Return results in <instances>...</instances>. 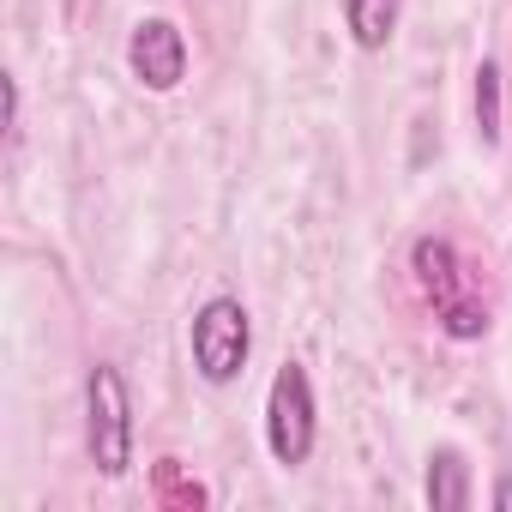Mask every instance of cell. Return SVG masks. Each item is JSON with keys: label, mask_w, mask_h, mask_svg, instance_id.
Here are the masks:
<instances>
[{"label": "cell", "mask_w": 512, "mask_h": 512, "mask_svg": "<svg viewBox=\"0 0 512 512\" xmlns=\"http://www.w3.org/2000/svg\"><path fill=\"white\" fill-rule=\"evenodd\" d=\"M410 272H416L422 296L434 302V320H440L446 338H464L470 344V338L488 332V308H482V296H476V284H470V272H464V260H458L452 241L422 235L410 247Z\"/></svg>", "instance_id": "6da1fadb"}, {"label": "cell", "mask_w": 512, "mask_h": 512, "mask_svg": "<svg viewBox=\"0 0 512 512\" xmlns=\"http://www.w3.org/2000/svg\"><path fill=\"white\" fill-rule=\"evenodd\" d=\"M85 446H91V464L109 482L127 476V464H133V404H127L121 368H109V362H97L91 380H85Z\"/></svg>", "instance_id": "7a4b0ae2"}, {"label": "cell", "mask_w": 512, "mask_h": 512, "mask_svg": "<svg viewBox=\"0 0 512 512\" xmlns=\"http://www.w3.org/2000/svg\"><path fill=\"white\" fill-rule=\"evenodd\" d=\"M247 350H253L247 308L235 296H211L193 314V368H199V380L205 386H229L247 368Z\"/></svg>", "instance_id": "3957f363"}, {"label": "cell", "mask_w": 512, "mask_h": 512, "mask_svg": "<svg viewBox=\"0 0 512 512\" xmlns=\"http://www.w3.org/2000/svg\"><path fill=\"white\" fill-rule=\"evenodd\" d=\"M266 446L284 470L308 464L314 452V386H308V368L302 362H284L278 380H272V398H266Z\"/></svg>", "instance_id": "277c9868"}, {"label": "cell", "mask_w": 512, "mask_h": 512, "mask_svg": "<svg viewBox=\"0 0 512 512\" xmlns=\"http://www.w3.org/2000/svg\"><path fill=\"white\" fill-rule=\"evenodd\" d=\"M127 67L145 91H175L187 79V37L169 19H139L127 43Z\"/></svg>", "instance_id": "5b68a950"}, {"label": "cell", "mask_w": 512, "mask_h": 512, "mask_svg": "<svg viewBox=\"0 0 512 512\" xmlns=\"http://www.w3.org/2000/svg\"><path fill=\"white\" fill-rule=\"evenodd\" d=\"M428 506L434 512H464L470 506V464H464V452L458 446H440L434 458H428Z\"/></svg>", "instance_id": "8992f818"}, {"label": "cell", "mask_w": 512, "mask_h": 512, "mask_svg": "<svg viewBox=\"0 0 512 512\" xmlns=\"http://www.w3.org/2000/svg\"><path fill=\"white\" fill-rule=\"evenodd\" d=\"M398 13L404 0H344V31L356 37V49H386L398 37Z\"/></svg>", "instance_id": "52a82bcc"}, {"label": "cell", "mask_w": 512, "mask_h": 512, "mask_svg": "<svg viewBox=\"0 0 512 512\" xmlns=\"http://www.w3.org/2000/svg\"><path fill=\"white\" fill-rule=\"evenodd\" d=\"M151 482H157V500L175 506V512H199V506L211 500V494L181 470V458H157V464H151Z\"/></svg>", "instance_id": "ba28073f"}, {"label": "cell", "mask_w": 512, "mask_h": 512, "mask_svg": "<svg viewBox=\"0 0 512 512\" xmlns=\"http://www.w3.org/2000/svg\"><path fill=\"white\" fill-rule=\"evenodd\" d=\"M476 133L482 145H500V67L494 61L476 67Z\"/></svg>", "instance_id": "9c48e42d"}, {"label": "cell", "mask_w": 512, "mask_h": 512, "mask_svg": "<svg viewBox=\"0 0 512 512\" xmlns=\"http://www.w3.org/2000/svg\"><path fill=\"white\" fill-rule=\"evenodd\" d=\"M494 506H500V512H512V476H500V488H494Z\"/></svg>", "instance_id": "30bf717a"}]
</instances>
